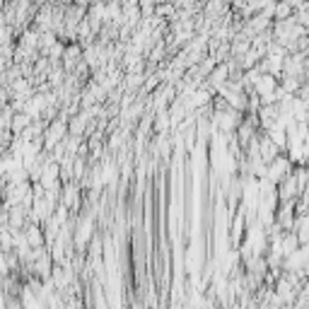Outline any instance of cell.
I'll return each instance as SVG.
<instances>
[{"mask_svg":"<svg viewBox=\"0 0 309 309\" xmlns=\"http://www.w3.org/2000/svg\"><path fill=\"white\" fill-rule=\"evenodd\" d=\"M297 249H300V242H297L295 232H285V235L280 237V254H283V258H288L290 254H295Z\"/></svg>","mask_w":309,"mask_h":309,"instance_id":"2","label":"cell"},{"mask_svg":"<svg viewBox=\"0 0 309 309\" xmlns=\"http://www.w3.org/2000/svg\"><path fill=\"white\" fill-rule=\"evenodd\" d=\"M24 242H27V247L29 249H44L46 244H44V230H41V225H27L24 227Z\"/></svg>","mask_w":309,"mask_h":309,"instance_id":"1","label":"cell"}]
</instances>
